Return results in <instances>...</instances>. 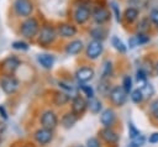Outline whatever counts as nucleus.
<instances>
[{"label": "nucleus", "instance_id": "1", "mask_svg": "<svg viewBox=\"0 0 158 147\" xmlns=\"http://www.w3.org/2000/svg\"><path fill=\"white\" fill-rule=\"evenodd\" d=\"M91 7H93L91 0H78L72 11L73 21L80 26L85 25L89 20H91Z\"/></svg>", "mask_w": 158, "mask_h": 147}, {"label": "nucleus", "instance_id": "2", "mask_svg": "<svg viewBox=\"0 0 158 147\" xmlns=\"http://www.w3.org/2000/svg\"><path fill=\"white\" fill-rule=\"evenodd\" d=\"M57 37H58L57 27L51 23H44L41 26V30L36 37V41L40 47L47 48V47H51L56 42Z\"/></svg>", "mask_w": 158, "mask_h": 147}, {"label": "nucleus", "instance_id": "3", "mask_svg": "<svg viewBox=\"0 0 158 147\" xmlns=\"http://www.w3.org/2000/svg\"><path fill=\"white\" fill-rule=\"evenodd\" d=\"M41 30L40 21L35 16L26 17L21 23H20V35L23 38L27 40H33L37 37L38 32Z\"/></svg>", "mask_w": 158, "mask_h": 147}, {"label": "nucleus", "instance_id": "4", "mask_svg": "<svg viewBox=\"0 0 158 147\" xmlns=\"http://www.w3.org/2000/svg\"><path fill=\"white\" fill-rule=\"evenodd\" d=\"M111 10L104 4H93L91 20L95 25H106L111 20Z\"/></svg>", "mask_w": 158, "mask_h": 147}, {"label": "nucleus", "instance_id": "5", "mask_svg": "<svg viewBox=\"0 0 158 147\" xmlns=\"http://www.w3.org/2000/svg\"><path fill=\"white\" fill-rule=\"evenodd\" d=\"M12 10L17 17L26 19L32 16L35 2L33 0H12Z\"/></svg>", "mask_w": 158, "mask_h": 147}, {"label": "nucleus", "instance_id": "6", "mask_svg": "<svg viewBox=\"0 0 158 147\" xmlns=\"http://www.w3.org/2000/svg\"><path fill=\"white\" fill-rule=\"evenodd\" d=\"M127 93L125 91V89L122 88V85H114L110 94H109V99L111 101V104L116 107H121L126 104L127 101Z\"/></svg>", "mask_w": 158, "mask_h": 147}, {"label": "nucleus", "instance_id": "7", "mask_svg": "<svg viewBox=\"0 0 158 147\" xmlns=\"http://www.w3.org/2000/svg\"><path fill=\"white\" fill-rule=\"evenodd\" d=\"M104 52V43L102 41L90 40L85 46V56L90 61H96Z\"/></svg>", "mask_w": 158, "mask_h": 147}, {"label": "nucleus", "instance_id": "8", "mask_svg": "<svg viewBox=\"0 0 158 147\" xmlns=\"http://www.w3.org/2000/svg\"><path fill=\"white\" fill-rule=\"evenodd\" d=\"M57 32H58V37L62 38H73L78 35V27L77 23H72V22H59L57 26Z\"/></svg>", "mask_w": 158, "mask_h": 147}, {"label": "nucleus", "instance_id": "9", "mask_svg": "<svg viewBox=\"0 0 158 147\" xmlns=\"http://www.w3.org/2000/svg\"><path fill=\"white\" fill-rule=\"evenodd\" d=\"M70 107H72V111L78 116H83L84 112L86 111L88 109V100L84 99L83 96L80 95H75L73 99H72V103H70Z\"/></svg>", "mask_w": 158, "mask_h": 147}, {"label": "nucleus", "instance_id": "10", "mask_svg": "<svg viewBox=\"0 0 158 147\" xmlns=\"http://www.w3.org/2000/svg\"><path fill=\"white\" fill-rule=\"evenodd\" d=\"M0 85H1V89L4 90V93L14 94L17 90V88H19V82H17V79L14 75L5 74L1 78V80H0Z\"/></svg>", "mask_w": 158, "mask_h": 147}, {"label": "nucleus", "instance_id": "11", "mask_svg": "<svg viewBox=\"0 0 158 147\" xmlns=\"http://www.w3.org/2000/svg\"><path fill=\"white\" fill-rule=\"evenodd\" d=\"M139 15H141V10L133 6H127L123 10V15H122V22L125 25H135L138 20H139Z\"/></svg>", "mask_w": 158, "mask_h": 147}, {"label": "nucleus", "instance_id": "12", "mask_svg": "<svg viewBox=\"0 0 158 147\" xmlns=\"http://www.w3.org/2000/svg\"><path fill=\"white\" fill-rule=\"evenodd\" d=\"M100 138L105 141L107 145H117L120 141V135L112 127H102L99 131Z\"/></svg>", "mask_w": 158, "mask_h": 147}, {"label": "nucleus", "instance_id": "13", "mask_svg": "<svg viewBox=\"0 0 158 147\" xmlns=\"http://www.w3.org/2000/svg\"><path fill=\"white\" fill-rule=\"evenodd\" d=\"M41 125L44 128H49V130H54L58 125V117L56 115L54 111L52 110H47L42 114L41 116Z\"/></svg>", "mask_w": 158, "mask_h": 147}, {"label": "nucleus", "instance_id": "14", "mask_svg": "<svg viewBox=\"0 0 158 147\" xmlns=\"http://www.w3.org/2000/svg\"><path fill=\"white\" fill-rule=\"evenodd\" d=\"M75 78L78 80V83H88L89 80H91L95 75V70L91 68V67H88V65H84V67H80L75 70Z\"/></svg>", "mask_w": 158, "mask_h": 147}, {"label": "nucleus", "instance_id": "15", "mask_svg": "<svg viewBox=\"0 0 158 147\" xmlns=\"http://www.w3.org/2000/svg\"><path fill=\"white\" fill-rule=\"evenodd\" d=\"M20 65V61L17 57L15 56H10L7 57L6 59H4L2 64H1V68H2V72L7 75H12L15 73V70L19 68Z\"/></svg>", "mask_w": 158, "mask_h": 147}, {"label": "nucleus", "instance_id": "16", "mask_svg": "<svg viewBox=\"0 0 158 147\" xmlns=\"http://www.w3.org/2000/svg\"><path fill=\"white\" fill-rule=\"evenodd\" d=\"M35 140L37 141V143H40L41 146H46L47 143H49L53 140V130L49 128H40L35 132Z\"/></svg>", "mask_w": 158, "mask_h": 147}, {"label": "nucleus", "instance_id": "17", "mask_svg": "<svg viewBox=\"0 0 158 147\" xmlns=\"http://www.w3.org/2000/svg\"><path fill=\"white\" fill-rule=\"evenodd\" d=\"M84 48H85L84 42H83L81 40H79V38H75V40L69 41V42L65 44L64 51H65V53H67L68 56H77V54H79Z\"/></svg>", "mask_w": 158, "mask_h": 147}, {"label": "nucleus", "instance_id": "18", "mask_svg": "<svg viewBox=\"0 0 158 147\" xmlns=\"http://www.w3.org/2000/svg\"><path fill=\"white\" fill-rule=\"evenodd\" d=\"M116 121V112L114 109L109 107L101 111L100 114V122L104 127H112Z\"/></svg>", "mask_w": 158, "mask_h": 147}, {"label": "nucleus", "instance_id": "19", "mask_svg": "<svg viewBox=\"0 0 158 147\" xmlns=\"http://www.w3.org/2000/svg\"><path fill=\"white\" fill-rule=\"evenodd\" d=\"M107 28L104 25H96L89 30V36L91 40H98V41H105L107 37Z\"/></svg>", "mask_w": 158, "mask_h": 147}, {"label": "nucleus", "instance_id": "20", "mask_svg": "<svg viewBox=\"0 0 158 147\" xmlns=\"http://www.w3.org/2000/svg\"><path fill=\"white\" fill-rule=\"evenodd\" d=\"M152 28H153V25H152V22H151V20H149L148 15L139 17V20L137 21L136 32H147V33H149V31H151Z\"/></svg>", "mask_w": 158, "mask_h": 147}, {"label": "nucleus", "instance_id": "21", "mask_svg": "<svg viewBox=\"0 0 158 147\" xmlns=\"http://www.w3.org/2000/svg\"><path fill=\"white\" fill-rule=\"evenodd\" d=\"M37 61L38 63L44 68V69H51L54 64V56L49 54V53H41L37 56Z\"/></svg>", "mask_w": 158, "mask_h": 147}, {"label": "nucleus", "instance_id": "22", "mask_svg": "<svg viewBox=\"0 0 158 147\" xmlns=\"http://www.w3.org/2000/svg\"><path fill=\"white\" fill-rule=\"evenodd\" d=\"M78 116L73 112V111H69V112H65L63 116H62V119H60V124H62V126L64 127V128H72L74 125H75V122L78 121Z\"/></svg>", "mask_w": 158, "mask_h": 147}, {"label": "nucleus", "instance_id": "23", "mask_svg": "<svg viewBox=\"0 0 158 147\" xmlns=\"http://www.w3.org/2000/svg\"><path fill=\"white\" fill-rule=\"evenodd\" d=\"M111 89H112V85H111L110 78H101V79L99 80L98 90H99V93H100L102 96H109Z\"/></svg>", "mask_w": 158, "mask_h": 147}, {"label": "nucleus", "instance_id": "24", "mask_svg": "<svg viewBox=\"0 0 158 147\" xmlns=\"http://www.w3.org/2000/svg\"><path fill=\"white\" fill-rule=\"evenodd\" d=\"M110 41H111V46H112L118 53H121V54H126L128 47L123 43V41H122L120 37H117V36H112Z\"/></svg>", "mask_w": 158, "mask_h": 147}, {"label": "nucleus", "instance_id": "25", "mask_svg": "<svg viewBox=\"0 0 158 147\" xmlns=\"http://www.w3.org/2000/svg\"><path fill=\"white\" fill-rule=\"evenodd\" d=\"M109 6H110V10H111V14H112V16L115 17V20H116V22H122V15H123V12L121 11V9H120V5L115 1V0H110V2H109Z\"/></svg>", "mask_w": 158, "mask_h": 147}, {"label": "nucleus", "instance_id": "26", "mask_svg": "<svg viewBox=\"0 0 158 147\" xmlns=\"http://www.w3.org/2000/svg\"><path fill=\"white\" fill-rule=\"evenodd\" d=\"M69 100H70V95L67 91H57L56 95H54V99H53V101L57 106H63Z\"/></svg>", "mask_w": 158, "mask_h": 147}, {"label": "nucleus", "instance_id": "27", "mask_svg": "<svg viewBox=\"0 0 158 147\" xmlns=\"http://www.w3.org/2000/svg\"><path fill=\"white\" fill-rule=\"evenodd\" d=\"M148 115L154 122H158V98L153 99L148 104Z\"/></svg>", "mask_w": 158, "mask_h": 147}, {"label": "nucleus", "instance_id": "28", "mask_svg": "<svg viewBox=\"0 0 158 147\" xmlns=\"http://www.w3.org/2000/svg\"><path fill=\"white\" fill-rule=\"evenodd\" d=\"M130 99L133 104L136 105H141L146 99H144V95L141 90V88H137V89H133L131 93H130Z\"/></svg>", "mask_w": 158, "mask_h": 147}, {"label": "nucleus", "instance_id": "29", "mask_svg": "<svg viewBox=\"0 0 158 147\" xmlns=\"http://www.w3.org/2000/svg\"><path fill=\"white\" fill-rule=\"evenodd\" d=\"M88 109L93 112V114H99L102 110V104L100 100H98L95 96L91 99H88Z\"/></svg>", "mask_w": 158, "mask_h": 147}, {"label": "nucleus", "instance_id": "30", "mask_svg": "<svg viewBox=\"0 0 158 147\" xmlns=\"http://www.w3.org/2000/svg\"><path fill=\"white\" fill-rule=\"evenodd\" d=\"M114 74V63L110 59H106L102 63V70H101V78H110Z\"/></svg>", "mask_w": 158, "mask_h": 147}, {"label": "nucleus", "instance_id": "31", "mask_svg": "<svg viewBox=\"0 0 158 147\" xmlns=\"http://www.w3.org/2000/svg\"><path fill=\"white\" fill-rule=\"evenodd\" d=\"M139 88H141V90H142V93H143L146 100H149V99L154 95V93H156V89H154L153 84H151L149 82H146V83L142 84Z\"/></svg>", "mask_w": 158, "mask_h": 147}, {"label": "nucleus", "instance_id": "32", "mask_svg": "<svg viewBox=\"0 0 158 147\" xmlns=\"http://www.w3.org/2000/svg\"><path fill=\"white\" fill-rule=\"evenodd\" d=\"M148 73L142 68V67H139L137 70H136V82L139 84V85H142V84H144L146 82H148Z\"/></svg>", "mask_w": 158, "mask_h": 147}, {"label": "nucleus", "instance_id": "33", "mask_svg": "<svg viewBox=\"0 0 158 147\" xmlns=\"http://www.w3.org/2000/svg\"><path fill=\"white\" fill-rule=\"evenodd\" d=\"M79 89L81 90V93L88 98V99H91L95 96V91L93 89L91 85L86 84V83H79Z\"/></svg>", "mask_w": 158, "mask_h": 147}, {"label": "nucleus", "instance_id": "34", "mask_svg": "<svg viewBox=\"0 0 158 147\" xmlns=\"http://www.w3.org/2000/svg\"><path fill=\"white\" fill-rule=\"evenodd\" d=\"M135 36H136L138 46H144V44L151 42V35L147 32H136Z\"/></svg>", "mask_w": 158, "mask_h": 147}, {"label": "nucleus", "instance_id": "35", "mask_svg": "<svg viewBox=\"0 0 158 147\" xmlns=\"http://www.w3.org/2000/svg\"><path fill=\"white\" fill-rule=\"evenodd\" d=\"M146 141H147L146 136L141 133L139 136H137V137L130 140V143L127 145V147H142V146H144Z\"/></svg>", "mask_w": 158, "mask_h": 147}, {"label": "nucleus", "instance_id": "36", "mask_svg": "<svg viewBox=\"0 0 158 147\" xmlns=\"http://www.w3.org/2000/svg\"><path fill=\"white\" fill-rule=\"evenodd\" d=\"M122 88L125 89V91L127 93V94H130L132 90H133V80H132V78H131V75H125L123 78H122Z\"/></svg>", "mask_w": 158, "mask_h": 147}, {"label": "nucleus", "instance_id": "37", "mask_svg": "<svg viewBox=\"0 0 158 147\" xmlns=\"http://www.w3.org/2000/svg\"><path fill=\"white\" fill-rule=\"evenodd\" d=\"M148 17H149V20L153 25V28H156L158 31V9L157 7L151 9L149 12H148Z\"/></svg>", "mask_w": 158, "mask_h": 147}, {"label": "nucleus", "instance_id": "38", "mask_svg": "<svg viewBox=\"0 0 158 147\" xmlns=\"http://www.w3.org/2000/svg\"><path fill=\"white\" fill-rule=\"evenodd\" d=\"M127 128H128V138H130V140H132V138H135V137H137V136L141 135V131H139V130L136 127V125H135L133 122H131V121H128Z\"/></svg>", "mask_w": 158, "mask_h": 147}, {"label": "nucleus", "instance_id": "39", "mask_svg": "<svg viewBox=\"0 0 158 147\" xmlns=\"http://www.w3.org/2000/svg\"><path fill=\"white\" fill-rule=\"evenodd\" d=\"M11 47L14 49H16V51H27L30 48L28 43L25 42V41H14L12 44H11Z\"/></svg>", "mask_w": 158, "mask_h": 147}, {"label": "nucleus", "instance_id": "40", "mask_svg": "<svg viewBox=\"0 0 158 147\" xmlns=\"http://www.w3.org/2000/svg\"><path fill=\"white\" fill-rule=\"evenodd\" d=\"M86 147H101V145H100V141L96 137H90L86 141Z\"/></svg>", "mask_w": 158, "mask_h": 147}, {"label": "nucleus", "instance_id": "41", "mask_svg": "<svg viewBox=\"0 0 158 147\" xmlns=\"http://www.w3.org/2000/svg\"><path fill=\"white\" fill-rule=\"evenodd\" d=\"M127 4H130V6L137 7L141 10L142 6H144V1L143 0H127Z\"/></svg>", "mask_w": 158, "mask_h": 147}, {"label": "nucleus", "instance_id": "42", "mask_svg": "<svg viewBox=\"0 0 158 147\" xmlns=\"http://www.w3.org/2000/svg\"><path fill=\"white\" fill-rule=\"evenodd\" d=\"M147 141H148V143H151V145H156V143H158V131L152 132V133L149 135V137L147 138Z\"/></svg>", "mask_w": 158, "mask_h": 147}, {"label": "nucleus", "instance_id": "43", "mask_svg": "<svg viewBox=\"0 0 158 147\" xmlns=\"http://www.w3.org/2000/svg\"><path fill=\"white\" fill-rule=\"evenodd\" d=\"M138 46V43H137V40H136V36L133 35V36H131L130 38H128V48L130 49H133V48H136Z\"/></svg>", "mask_w": 158, "mask_h": 147}, {"label": "nucleus", "instance_id": "44", "mask_svg": "<svg viewBox=\"0 0 158 147\" xmlns=\"http://www.w3.org/2000/svg\"><path fill=\"white\" fill-rule=\"evenodd\" d=\"M58 85H59V88L64 89L67 93H70V91L73 90V86H72V85H68V84H65L64 82H59V83H58Z\"/></svg>", "mask_w": 158, "mask_h": 147}, {"label": "nucleus", "instance_id": "45", "mask_svg": "<svg viewBox=\"0 0 158 147\" xmlns=\"http://www.w3.org/2000/svg\"><path fill=\"white\" fill-rule=\"evenodd\" d=\"M5 132H6V125L4 122H0V140L4 137Z\"/></svg>", "mask_w": 158, "mask_h": 147}, {"label": "nucleus", "instance_id": "46", "mask_svg": "<svg viewBox=\"0 0 158 147\" xmlns=\"http://www.w3.org/2000/svg\"><path fill=\"white\" fill-rule=\"evenodd\" d=\"M0 116H2V119H7V114L4 109V106H0Z\"/></svg>", "mask_w": 158, "mask_h": 147}, {"label": "nucleus", "instance_id": "47", "mask_svg": "<svg viewBox=\"0 0 158 147\" xmlns=\"http://www.w3.org/2000/svg\"><path fill=\"white\" fill-rule=\"evenodd\" d=\"M154 74L158 75V59L154 62Z\"/></svg>", "mask_w": 158, "mask_h": 147}, {"label": "nucleus", "instance_id": "48", "mask_svg": "<svg viewBox=\"0 0 158 147\" xmlns=\"http://www.w3.org/2000/svg\"><path fill=\"white\" fill-rule=\"evenodd\" d=\"M74 147H86V146H80V145H78V146H74Z\"/></svg>", "mask_w": 158, "mask_h": 147}]
</instances>
